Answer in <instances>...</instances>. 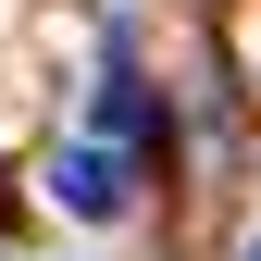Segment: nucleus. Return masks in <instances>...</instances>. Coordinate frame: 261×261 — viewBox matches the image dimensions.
I'll return each mask as SVG.
<instances>
[{
  "mask_svg": "<svg viewBox=\"0 0 261 261\" xmlns=\"http://www.w3.org/2000/svg\"><path fill=\"white\" fill-rule=\"evenodd\" d=\"M100 124H112V137H149V100H137V75H112V87H100Z\"/></svg>",
  "mask_w": 261,
  "mask_h": 261,
  "instance_id": "obj_2",
  "label": "nucleus"
},
{
  "mask_svg": "<svg viewBox=\"0 0 261 261\" xmlns=\"http://www.w3.org/2000/svg\"><path fill=\"white\" fill-rule=\"evenodd\" d=\"M237 261H261V237H249V249H237Z\"/></svg>",
  "mask_w": 261,
  "mask_h": 261,
  "instance_id": "obj_3",
  "label": "nucleus"
},
{
  "mask_svg": "<svg viewBox=\"0 0 261 261\" xmlns=\"http://www.w3.org/2000/svg\"><path fill=\"white\" fill-rule=\"evenodd\" d=\"M50 199L87 212V224L124 212V199H137V149H124V137H75V149H50Z\"/></svg>",
  "mask_w": 261,
  "mask_h": 261,
  "instance_id": "obj_1",
  "label": "nucleus"
}]
</instances>
